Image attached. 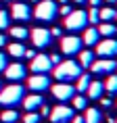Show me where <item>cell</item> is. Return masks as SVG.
Listing matches in <instances>:
<instances>
[{"label": "cell", "instance_id": "cell-1", "mask_svg": "<svg viewBox=\"0 0 117 123\" xmlns=\"http://www.w3.org/2000/svg\"><path fill=\"white\" fill-rule=\"evenodd\" d=\"M25 98V86H19V81H13L11 86L0 90V106H17Z\"/></svg>", "mask_w": 117, "mask_h": 123}, {"label": "cell", "instance_id": "cell-2", "mask_svg": "<svg viewBox=\"0 0 117 123\" xmlns=\"http://www.w3.org/2000/svg\"><path fill=\"white\" fill-rule=\"evenodd\" d=\"M82 75V67L79 63L75 61H61L57 67H54V77L58 81H67V84H71L73 79H78Z\"/></svg>", "mask_w": 117, "mask_h": 123}, {"label": "cell", "instance_id": "cell-3", "mask_svg": "<svg viewBox=\"0 0 117 123\" xmlns=\"http://www.w3.org/2000/svg\"><path fill=\"white\" fill-rule=\"evenodd\" d=\"M58 15V4L54 0H40L33 8V17L38 21H52Z\"/></svg>", "mask_w": 117, "mask_h": 123}, {"label": "cell", "instance_id": "cell-4", "mask_svg": "<svg viewBox=\"0 0 117 123\" xmlns=\"http://www.w3.org/2000/svg\"><path fill=\"white\" fill-rule=\"evenodd\" d=\"M63 25L67 31H84L88 27V13L86 11H71L63 19Z\"/></svg>", "mask_w": 117, "mask_h": 123}, {"label": "cell", "instance_id": "cell-5", "mask_svg": "<svg viewBox=\"0 0 117 123\" xmlns=\"http://www.w3.org/2000/svg\"><path fill=\"white\" fill-rule=\"evenodd\" d=\"M78 92H75V86L67 84V81H58V84L52 86V96L61 100V102H69L73 96H75Z\"/></svg>", "mask_w": 117, "mask_h": 123}, {"label": "cell", "instance_id": "cell-6", "mask_svg": "<svg viewBox=\"0 0 117 123\" xmlns=\"http://www.w3.org/2000/svg\"><path fill=\"white\" fill-rule=\"evenodd\" d=\"M100 58H113L117 56V40L113 38H104V40H98L96 42V52Z\"/></svg>", "mask_w": 117, "mask_h": 123}, {"label": "cell", "instance_id": "cell-7", "mask_svg": "<svg viewBox=\"0 0 117 123\" xmlns=\"http://www.w3.org/2000/svg\"><path fill=\"white\" fill-rule=\"evenodd\" d=\"M50 77L46 73H33L32 77L27 79V88L33 92V94H40V92H46L50 88Z\"/></svg>", "mask_w": 117, "mask_h": 123}, {"label": "cell", "instance_id": "cell-8", "mask_svg": "<svg viewBox=\"0 0 117 123\" xmlns=\"http://www.w3.org/2000/svg\"><path fill=\"white\" fill-rule=\"evenodd\" d=\"M82 46H84V42H82V38H78V36H65V38L61 40V52H63L65 56L78 54V52L82 50Z\"/></svg>", "mask_w": 117, "mask_h": 123}, {"label": "cell", "instance_id": "cell-9", "mask_svg": "<svg viewBox=\"0 0 117 123\" xmlns=\"http://www.w3.org/2000/svg\"><path fill=\"white\" fill-rule=\"evenodd\" d=\"M29 38H32V44L36 48H46L50 46L52 42V36H50V29H44V27H36L29 31Z\"/></svg>", "mask_w": 117, "mask_h": 123}, {"label": "cell", "instance_id": "cell-10", "mask_svg": "<svg viewBox=\"0 0 117 123\" xmlns=\"http://www.w3.org/2000/svg\"><path fill=\"white\" fill-rule=\"evenodd\" d=\"M90 69L94 75H111L117 69V63L113 58H98V61H94L90 65Z\"/></svg>", "mask_w": 117, "mask_h": 123}, {"label": "cell", "instance_id": "cell-11", "mask_svg": "<svg viewBox=\"0 0 117 123\" xmlns=\"http://www.w3.org/2000/svg\"><path fill=\"white\" fill-rule=\"evenodd\" d=\"M75 117V113H73V109H69V106H65V104H58V106H54L50 113V121L52 123H69Z\"/></svg>", "mask_w": 117, "mask_h": 123}, {"label": "cell", "instance_id": "cell-12", "mask_svg": "<svg viewBox=\"0 0 117 123\" xmlns=\"http://www.w3.org/2000/svg\"><path fill=\"white\" fill-rule=\"evenodd\" d=\"M33 73H48L52 69V63H50V56H46V54H36L32 58V65H29Z\"/></svg>", "mask_w": 117, "mask_h": 123}, {"label": "cell", "instance_id": "cell-13", "mask_svg": "<svg viewBox=\"0 0 117 123\" xmlns=\"http://www.w3.org/2000/svg\"><path fill=\"white\" fill-rule=\"evenodd\" d=\"M11 17L17 19V21H29L32 19V8L25 2H15L11 6Z\"/></svg>", "mask_w": 117, "mask_h": 123}, {"label": "cell", "instance_id": "cell-14", "mask_svg": "<svg viewBox=\"0 0 117 123\" xmlns=\"http://www.w3.org/2000/svg\"><path fill=\"white\" fill-rule=\"evenodd\" d=\"M4 75H6V79H11V81H21V79L27 75V69L21 63H13V65H8L6 69H4Z\"/></svg>", "mask_w": 117, "mask_h": 123}, {"label": "cell", "instance_id": "cell-15", "mask_svg": "<svg viewBox=\"0 0 117 123\" xmlns=\"http://www.w3.org/2000/svg\"><path fill=\"white\" fill-rule=\"evenodd\" d=\"M86 94H88L86 98H90V100H100L103 94H104V84H103V81H90Z\"/></svg>", "mask_w": 117, "mask_h": 123}, {"label": "cell", "instance_id": "cell-16", "mask_svg": "<svg viewBox=\"0 0 117 123\" xmlns=\"http://www.w3.org/2000/svg\"><path fill=\"white\" fill-rule=\"evenodd\" d=\"M21 104L25 106V111H38L42 104H44V98L40 96V94H29L21 100Z\"/></svg>", "mask_w": 117, "mask_h": 123}, {"label": "cell", "instance_id": "cell-17", "mask_svg": "<svg viewBox=\"0 0 117 123\" xmlns=\"http://www.w3.org/2000/svg\"><path fill=\"white\" fill-rule=\"evenodd\" d=\"M98 40H100V33H98L96 27H86V29H84V38H82V42H84L86 46H96Z\"/></svg>", "mask_w": 117, "mask_h": 123}, {"label": "cell", "instance_id": "cell-18", "mask_svg": "<svg viewBox=\"0 0 117 123\" xmlns=\"http://www.w3.org/2000/svg\"><path fill=\"white\" fill-rule=\"evenodd\" d=\"M84 121H86V123H100V121H103V113H100V109H94V106H86Z\"/></svg>", "mask_w": 117, "mask_h": 123}, {"label": "cell", "instance_id": "cell-19", "mask_svg": "<svg viewBox=\"0 0 117 123\" xmlns=\"http://www.w3.org/2000/svg\"><path fill=\"white\" fill-rule=\"evenodd\" d=\"M78 54H79V61H78L79 67H84V69H90V65L94 63V52H92V50H84V52L79 50Z\"/></svg>", "mask_w": 117, "mask_h": 123}, {"label": "cell", "instance_id": "cell-20", "mask_svg": "<svg viewBox=\"0 0 117 123\" xmlns=\"http://www.w3.org/2000/svg\"><path fill=\"white\" fill-rule=\"evenodd\" d=\"M21 117H19V113H17V109H6L2 115H0V121L2 123H17Z\"/></svg>", "mask_w": 117, "mask_h": 123}, {"label": "cell", "instance_id": "cell-21", "mask_svg": "<svg viewBox=\"0 0 117 123\" xmlns=\"http://www.w3.org/2000/svg\"><path fill=\"white\" fill-rule=\"evenodd\" d=\"M8 36H13L17 42H23L25 38H29V31H27L25 27H11L8 29Z\"/></svg>", "mask_w": 117, "mask_h": 123}, {"label": "cell", "instance_id": "cell-22", "mask_svg": "<svg viewBox=\"0 0 117 123\" xmlns=\"http://www.w3.org/2000/svg\"><path fill=\"white\" fill-rule=\"evenodd\" d=\"M115 8H111V6H104V8H98V19L100 21H107V23H111V21L115 19Z\"/></svg>", "mask_w": 117, "mask_h": 123}, {"label": "cell", "instance_id": "cell-23", "mask_svg": "<svg viewBox=\"0 0 117 123\" xmlns=\"http://www.w3.org/2000/svg\"><path fill=\"white\" fill-rule=\"evenodd\" d=\"M8 54L15 58H21L25 54V46L21 44V42H13V44H8Z\"/></svg>", "mask_w": 117, "mask_h": 123}, {"label": "cell", "instance_id": "cell-24", "mask_svg": "<svg viewBox=\"0 0 117 123\" xmlns=\"http://www.w3.org/2000/svg\"><path fill=\"white\" fill-rule=\"evenodd\" d=\"M90 75H84V73H82V75H79L78 77V84H75V92H78V94H84L86 90H88V86H90Z\"/></svg>", "mask_w": 117, "mask_h": 123}, {"label": "cell", "instance_id": "cell-25", "mask_svg": "<svg viewBox=\"0 0 117 123\" xmlns=\"http://www.w3.org/2000/svg\"><path fill=\"white\" fill-rule=\"evenodd\" d=\"M96 29H98V33H100V36H104V38L115 36V25H113V23H107V21H103Z\"/></svg>", "mask_w": 117, "mask_h": 123}, {"label": "cell", "instance_id": "cell-26", "mask_svg": "<svg viewBox=\"0 0 117 123\" xmlns=\"http://www.w3.org/2000/svg\"><path fill=\"white\" fill-rule=\"evenodd\" d=\"M104 92H109V94H117V75L111 73L107 81H104Z\"/></svg>", "mask_w": 117, "mask_h": 123}, {"label": "cell", "instance_id": "cell-27", "mask_svg": "<svg viewBox=\"0 0 117 123\" xmlns=\"http://www.w3.org/2000/svg\"><path fill=\"white\" fill-rule=\"evenodd\" d=\"M71 100H73V109H78V111H82V109L88 106V98H86L84 94H75Z\"/></svg>", "mask_w": 117, "mask_h": 123}, {"label": "cell", "instance_id": "cell-28", "mask_svg": "<svg viewBox=\"0 0 117 123\" xmlns=\"http://www.w3.org/2000/svg\"><path fill=\"white\" fill-rule=\"evenodd\" d=\"M8 25H11V13L0 11V29H8Z\"/></svg>", "mask_w": 117, "mask_h": 123}, {"label": "cell", "instance_id": "cell-29", "mask_svg": "<svg viewBox=\"0 0 117 123\" xmlns=\"http://www.w3.org/2000/svg\"><path fill=\"white\" fill-rule=\"evenodd\" d=\"M40 119H42V117H40L36 111H27V115L23 117V123H40Z\"/></svg>", "mask_w": 117, "mask_h": 123}, {"label": "cell", "instance_id": "cell-30", "mask_svg": "<svg viewBox=\"0 0 117 123\" xmlns=\"http://www.w3.org/2000/svg\"><path fill=\"white\" fill-rule=\"evenodd\" d=\"M88 23H100V19H98V6L90 8V13H88Z\"/></svg>", "mask_w": 117, "mask_h": 123}, {"label": "cell", "instance_id": "cell-31", "mask_svg": "<svg viewBox=\"0 0 117 123\" xmlns=\"http://www.w3.org/2000/svg\"><path fill=\"white\" fill-rule=\"evenodd\" d=\"M6 67H8V58H6L4 52H0V71H4Z\"/></svg>", "mask_w": 117, "mask_h": 123}, {"label": "cell", "instance_id": "cell-32", "mask_svg": "<svg viewBox=\"0 0 117 123\" xmlns=\"http://www.w3.org/2000/svg\"><path fill=\"white\" fill-rule=\"evenodd\" d=\"M69 13H71V6H69V4H63V6L58 8V15H63V17H67Z\"/></svg>", "mask_w": 117, "mask_h": 123}, {"label": "cell", "instance_id": "cell-33", "mask_svg": "<svg viewBox=\"0 0 117 123\" xmlns=\"http://www.w3.org/2000/svg\"><path fill=\"white\" fill-rule=\"evenodd\" d=\"M100 104H103L104 109H111V106H113V100H111V98H100Z\"/></svg>", "mask_w": 117, "mask_h": 123}, {"label": "cell", "instance_id": "cell-34", "mask_svg": "<svg viewBox=\"0 0 117 123\" xmlns=\"http://www.w3.org/2000/svg\"><path fill=\"white\" fill-rule=\"evenodd\" d=\"M61 33H63V31H61V27H52V29H50V36H52V38H58Z\"/></svg>", "mask_w": 117, "mask_h": 123}, {"label": "cell", "instance_id": "cell-35", "mask_svg": "<svg viewBox=\"0 0 117 123\" xmlns=\"http://www.w3.org/2000/svg\"><path fill=\"white\" fill-rule=\"evenodd\" d=\"M40 117H46V115H50V109H48V106H44V104H42V106H40Z\"/></svg>", "mask_w": 117, "mask_h": 123}, {"label": "cell", "instance_id": "cell-36", "mask_svg": "<svg viewBox=\"0 0 117 123\" xmlns=\"http://www.w3.org/2000/svg\"><path fill=\"white\" fill-rule=\"evenodd\" d=\"M50 63L52 65H58V63H61V56H58V54H50Z\"/></svg>", "mask_w": 117, "mask_h": 123}, {"label": "cell", "instance_id": "cell-37", "mask_svg": "<svg viewBox=\"0 0 117 123\" xmlns=\"http://www.w3.org/2000/svg\"><path fill=\"white\" fill-rule=\"evenodd\" d=\"M23 56H25V58H29V61H32V58L36 56V54H33V50H27V48H25V54H23Z\"/></svg>", "mask_w": 117, "mask_h": 123}, {"label": "cell", "instance_id": "cell-38", "mask_svg": "<svg viewBox=\"0 0 117 123\" xmlns=\"http://www.w3.org/2000/svg\"><path fill=\"white\" fill-rule=\"evenodd\" d=\"M69 123H86V121H84V117H73Z\"/></svg>", "mask_w": 117, "mask_h": 123}, {"label": "cell", "instance_id": "cell-39", "mask_svg": "<svg viewBox=\"0 0 117 123\" xmlns=\"http://www.w3.org/2000/svg\"><path fill=\"white\" fill-rule=\"evenodd\" d=\"M2 46H6V36L0 33V48H2Z\"/></svg>", "mask_w": 117, "mask_h": 123}, {"label": "cell", "instance_id": "cell-40", "mask_svg": "<svg viewBox=\"0 0 117 123\" xmlns=\"http://www.w3.org/2000/svg\"><path fill=\"white\" fill-rule=\"evenodd\" d=\"M88 2H90L92 6H98V4H100V2H103V0H88Z\"/></svg>", "mask_w": 117, "mask_h": 123}, {"label": "cell", "instance_id": "cell-41", "mask_svg": "<svg viewBox=\"0 0 117 123\" xmlns=\"http://www.w3.org/2000/svg\"><path fill=\"white\" fill-rule=\"evenodd\" d=\"M73 2H78V4H84V2H88V0H73Z\"/></svg>", "mask_w": 117, "mask_h": 123}, {"label": "cell", "instance_id": "cell-42", "mask_svg": "<svg viewBox=\"0 0 117 123\" xmlns=\"http://www.w3.org/2000/svg\"><path fill=\"white\" fill-rule=\"evenodd\" d=\"M57 2H63V4H67V0H57Z\"/></svg>", "mask_w": 117, "mask_h": 123}, {"label": "cell", "instance_id": "cell-43", "mask_svg": "<svg viewBox=\"0 0 117 123\" xmlns=\"http://www.w3.org/2000/svg\"><path fill=\"white\" fill-rule=\"evenodd\" d=\"M104 2H109V4H111V2H117V0H104Z\"/></svg>", "mask_w": 117, "mask_h": 123}, {"label": "cell", "instance_id": "cell-44", "mask_svg": "<svg viewBox=\"0 0 117 123\" xmlns=\"http://www.w3.org/2000/svg\"><path fill=\"white\" fill-rule=\"evenodd\" d=\"M2 2H11V0H2Z\"/></svg>", "mask_w": 117, "mask_h": 123}, {"label": "cell", "instance_id": "cell-45", "mask_svg": "<svg viewBox=\"0 0 117 123\" xmlns=\"http://www.w3.org/2000/svg\"><path fill=\"white\" fill-rule=\"evenodd\" d=\"M32 2H40V0H32Z\"/></svg>", "mask_w": 117, "mask_h": 123}, {"label": "cell", "instance_id": "cell-46", "mask_svg": "<svg viewBox=\"0 0 117 123\" xmlns=\"http://www.w3.org/2000/svg\"><path fill=\"white\" fill-rule=\"evenodd\" d=\"M17 123H23V121H17Z\"/></svg>", "mask_w": 117, "mask_h": 123}, {"label": "cell", "instance_id": "cell-47", "mask_svg": "<svg viewBox=\"0 0 117 123\" xmlns=\"http://www.w3.org/2000/svg\"><path fill=\"white\" fill-rule=\"evenodd\" d=\"M115 19H117V13H115Z\"/></svg>", "mask_w": 117, "mask_h": 123}, {"label": "cell", "instance_id": "cell-48", "mask_svg": "<svg viewBox=\"0 0 117 123\" xmlns=\"http://www.w3.org/2000/svg\"><path fill=\"white\" fill-rule=\"evenodd\" d=\"M115 123H117V119H115Z\"/></svg>", "mask_w": 117, "mask_h": 123}, {"label": "cell", "instance_id": "cell-49", "mask_svg": "<svg viewBox=\"0 0 117 123\" xmlns=\"http://www.w3.org/2000/svg\"><path fill=\"white\" fill-rule=\"evenodd\" d=\"M100 123H103V121H100Z\"/></svg>", "mask_w": 117, "mask_h": 123}, {"label": "cell", "instance_id": "cell-50", "mask_svg": "<svg viewBox=\"0 0 117 123\" xmlns=\"http://www.w3.org/2000/svg\"><path fill=\"white\" fill-rule=\"evenodd\" d=\"M0 86H2V84H0Z\"/></svg>", "mask_w": 117, "mask_h": 123}]
</instances>
